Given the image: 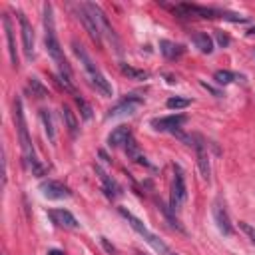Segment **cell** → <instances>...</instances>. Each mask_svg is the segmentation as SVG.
<instances>
[{"mask_svg": "<svg viewBox=\"0 0 255 255\" xmlns=\"http://www.w3.org/2000/svg\"><path fill=\"white\" fill-rule=\"evenodd\" d=\"M2 24H4V32H6V42H8V54H10V62L14 68H18V52H16V42H14V28H12V20L8 14L2 16Z\"/></svg>", "mask_w": 255, "mask_h": 255, "instance_id": "9a60e30c", "label": "cell"}, {"mask_svg": "<svg viewBox=\"0 0 255 255\" xmlns=\"http://www.w3.org/2000/svg\"><path fill=\"white\" fill-rule=\"evenodd\" d=\"M185 122H187V116H183V114H169V116L153 118V120L149 122V126H151L155 131H169V133H175Z\"/></svg>", "mask_w": 255, "mask_h": 255, "instance_id": "52a82bcc", "label": "cell"}, {"mask_svg": "<svg viewBox=\"0 0 255 255\" xmlns=\"http://www.w3.org/2000/svg\"><path fill=\"white\" fill-rule=\"evenodd\" d=\"M86 6H88V10H90V14L94 16V20H96V24H98V28H100L102 36H108V40L118 48V46H120V42H118V36H116V32H114V28H112V24H110V20H108L106 12H104L98 4H94V2H86Z\"/></svg>", "mask_w": 255, "mask_h": 255, "instance_id": "8992f818", "label": "cell"}, {"mask_svg": "<svg viewBox=\"0 0 255 255\" xmlns=\"http://www.w3.org/2000/svg\"><path fill=\"white\" fill-rule=\"evenodd\" d=\"M28 92H32V96H36V98H44V96H46V88H44L36 78H30V82H28Z\"/></svg>", "mask_w": 255, "mask_h": 255, "instance_id": "d4e9b609", "label": "cell"}, {"mask_svg": "<svg viewBox=\"0 0 255 255\" xmlns=\"http://www.w3.org/2000/svg\"><path fill=\"white\" fill-rule=\"evenodd\" d=\"M189 104H191V100H187V98H179V96L169 98V100L165 102V106H167L169 110H183V108H187Z\"/></svg>", "mask_w": 255, "mask_h": 255, "instance_id": "cb8c5ba5", "label": "cell"}, {"mask_svg": "<svg viewBox=\"0 0 255 255\" xmlns=\"http://www.w3.org/2000/svg\"><path fill=\"white\" fill-rule=\"evenodd\" d=\"M18 20H20V32H22V50L26 54L28 60L34 58V30H32V24L28 22V18L18 12Z\"/></svg>", "mask_w": 255, "mask_h": 255, "instance_id": "7c38bea8", "label": "cell"}, {"mask_svg": "<svg viewBox=\"0 0 255 255\" xmlns=\"http://www.w3.org/2000/svg\"><path fill=\"white\" fill-rule=\"evenodd\" d=\"M159 52L167 58V60H175L179 56H183L185 48L181 44H175V42H169V40H159Z\"/></svg>", "mask_w": 255, "mask_h": 255, "instance_id": "e0dca14e", "label": "cell"}, {"mask_svg": "<svg viewBox=\"0 0 255 255\" xmlns=\"http://www.w3.org/2000/svg\"><path fill=\"white\" fill-rule=\"evenodd\" d=\"M40 120H42V126H44V131L48 135V139L54 143L56 141V129H54V120H52V114L48 110H40Z\"/></svg>", "mask_w": 255, "mask_h": 255, "instance_id": "ffe728a7", "label": "cell"}, {"mask_svg": "<svg viewBox=\"0 0 255 255\" xmlns=\"http://www.w3.org/2000/svg\"><path fill=\"white\" fill-rule=\"evenodd\" d=\"M193 44L199 48V52L203 54H211L213 52V40L207 36V32H197L193 34Z\"/></svg>", "mask_w": 255, "mask_h": 255, "instance_id": "d6986e66", "label": "cell"}, {"mask_svg": "<svg viewBox=\"0 0 255 255\" xmlns=\"http://www.w3.org/2000/svg\"><path fill=\"white\" fill-rule=\"evenodd\" d=\"M122 72H124L126 76H129V78H133V80H145V78H147V72H143V70H133V68H129V66H122Z\"/></svg>", "mask_w": 255, "mask_h": 255, "instance_id": "484cf974", "label": "cell"}, {"mask_svg": "<svg viewBox=\"0 0 255 255\" xmlns=\"http://www.w3.org/2000/svg\"><path fill=\"white\" fill-rule=\"evenodd\" d=\"M191 141H193V147H195V153H197V165H199V171L203 175V179L209 181V175H211V167H209V155H207V147H205V141L201 135H191Z\"/></svg>", "mask_w": 255, "mask_h": 255, "instance_id": "4fadbf2b", "label": "cell"}, {"mask_svg": "<svg viewBox=\"0 0 255 255\" xmlns=\"http://www.w3.org/2000/svg\"><path fill=\"white\" fill-rule=\"evenodd\" d=\"M48 217L52 219V223H56L58 227H64V229H78L80 227L78 219L68 209H48Z\"/></svg>", "mask_w": 255, "mask_h": 255, "instance_id": "5bb4252c", "label": "cell"}, {"mask_svg": "<svg viewBox=\"0 0 255 255\" xmlns=\"http://www.w3.org/2000/svg\"><path fill=\"white\" fill-rule=\"evenodd\" d=\"M76 8V14H78V18L82 20V24H84V28H86V32L90 34V38L94 40V42H102V32H100V28H98V24H96V20H94V16L90 14V10H88V6H86V2L84 4H76L74 6Z\"/></svg>", "mask_w": 255, "mask_h": 255, "instance_id": "9c48e42d", "label": "cell"}, {"mask_svg": "<svg viewBox=\"0 0 255 255\" xmlns=\"http://www.w3.org/2000/svg\"><path fill=\"white\" fill-rule=\"evenodd\" d=\"M211 213H213V219H215V225L217 229L223 233V235H233V225L229 221V215H227V209H225V203L221 199H215L213 201V207H211Z\"/></svg>", "mask_w": 255, "mask_h": 255, "instance_id": "30bf717a", "label": "cell"}, {"mask_svg": "<svg viewBox=\"0 0 255 255\" xmlns=\"http://www.w3.org/2000/svg\"><path fill=\"white\" fill-rule=\"evenodd\" d=\"M239 227H241V229L249 235V239L255 243V227H251V225H249V223H245V221H239Z\"/></svg>", "mask_w": 255, "mask_h": 255, "instance_id": "83f0119b", "label": "cell"}, {"mask_svg": "<svg viewBox=\"0 0 255 255\" xmlns=\"http://www.w3.org/2000/svg\"><path fill=\"white\" fill-rule=\"evenodd\" d=\"M76 102H78V106L82 108V116H84V120H90V118H92V110H90V106H88L80 96H76Z\"/></svg>", "mask_w": 255, "mask_h": 255, "instance_id": "4316f807", "label": "cell"}, {"mask_svg": "<svg viewBox=\"0 0 255 255\" xmlns=\"http://www.w3.org/2000/svg\"><path fill=\"white\" fill-rule=\"evenodd\" d=\"M143 106V100L139 98V96H128V98H124L122 102H118L110 112H108V120L110 118H122V116H131V114H135L137 112V108H141Z\"/></svg>", "mask_w": 255, "mask_h": 255, "instance_id": "ba28073f", "label": "cell"}, {"mask_svg": "<svg viewBox=\"0 0 255 255\" xmlns=\"http://www.w3.org/2000/svg\"><path fill=\"white\" fill-rule=\"evenodd\" d=\"M14 122H16L18 139H20V147H22L26 165L30 167L32 175L42 177V175L46 173V167H44V165L40 163V159L36 157L32 139H30V133H28V128H26V118H24V108H22V100H20V98H14Z\"/></svg>", "mask_w": 255, "mask_h": 255, "instance_id": "7a4b0ae2", "label": "cell"}, {"mask_svg": "<svg viewBox=\"0 0 255 255\" xmlns=\"http://www.w3.org/2000/svg\"><path fill=\"white\" fill-rule=\"evenodd\" d=\"M126 153H128L129 159H133V161H137V163H143V159H145V157L139 153V147H137V143H135L133 137H129V141L126 143Z\"/></svg>", "mask_w": 255, "mask_h": 255, "instance_id": "603a6c76", "label": "cell"}, {"mask_svg": "<svg viewBox=\"0 0 255 255\" xmlns=\"http://www.w3.org/2000/svg\"><path fill=\"white\" fill-rule=\"evenodd\" d=\"M249 34H255V26H253V28H251V30H249Z\"/></svg>", "mask_w": 255, "mask_h": 255, "instance_id": "4dcf8cb0", "label": "cell"}, {"mask_svg": "<svg viewBox=\"0 0 255 255\" xmlns=\"http://www.w3.org/2000/svg\"><path fill=\"white\" fill-rule=\"evenodd\" d=\"M40 191H42V195L46 199H68L72 195V191L64 183H60L56 179H44L40 183Z\"/></svg>", "mask_w": 255, "mask_h": 255, "instance_id": "8fae6325", "label": "cell"}, {"mask_svg": "<svg viewBox=\"0 0 255 255\" xmlns=\"http://www.w3.org/2000/svg\"><path fill=\"white\" fill-rule=\"evenodd\" d=\"M46 255H64V253H62V251H58V249H50Z\"/></svg>", "mask_w": 255, "mask_h": 255, "instance_id": "f546056e", "label": "cell"}, {"mask_svg": "<svg viewBox=\"0 0 255 255\" xmlns=\"http://www.w3.org/2000/svg\"><path fill=\"white\" fill-rule=\"evenodd\" d=\"M120 213L126 217V221L131 225V229H133L139 237H143V241H145V243H147L155 253H159V255H177V253H173V251H171V249H169V247H167V245H165L157 235H153V233H151V231H149V229H147V227H145V225H143V223H141L133 213L126 211L124 207H120Z\"/></svg>", "mask_w": 255, "mask_h": 255, "instance_id": "277c9868", "label": "cell"}, {"mask_svg": "<svg viewBox=\"0 0 255 255\" xmlns=\"http://www.w3.org/2000/svg\"><path fill=\"white\" fill-rule=\"evenodd\" d=\"M187 199V187H185V177L179 165H173V181H171V195H169V209L175 213L181 209V205Z\"/></svg>", "mask_w": 255, "mask_h": 255, "instance_id": "5b68a950", "label": "cell"}, {"mask_svg": "<svg viewBox=\"0 0 255 255\" xmlns=\"http://www.w3.org/2000/svg\"><path fill=\"white\" fill-rule=\"evenodd\" d=\"M213 78H215V82H217L219 86H227V84H231V82H235V80H241V76H237V74H233V72H229V70H217V72L213 74Z\"/></svg>", "mask_w": 255, "mask_h": 255, "instance_id": "7402d4cb", "label": "cell"}, {"mask_svg": "<svg viewBox=\"0 0 255 255\" xmlns=\"http://www.w3.org/2000/svg\"><path fill=\"white\" fill-rule=\"evenodd\" d=\"M44 42H46V50H48L50 58L54 60V64L58 68V80L62 82V86L68 92L76 94V88L72 82V68L66 62L64 52L60 48V42L56 36V24H54V10H52V4H48V2L44 4Z\"/></svg>", "mask_w": 255, "mask_h": 255, "instance_id": "6da1fadb", "label": "cell"}, {"mask_svg": "<svg viewBox=\"0 0 255 255\" xmlns=\"http://www.w3.org/2000/svg\"><path fill=\"white\" fill-rule=\"evenodd\" d=\"M129 137H131V129L126 128V126H120V128H116V129L108 135V145H112V147L126 145V143L129 141Z\"/></svg>", "mask_w": 255, "mask_h": 255, "instance_id": "2e32d148", "label": "cell"}, {"mask_svg": "<svg viewBox=\"0 0 255 255\" xmlns=\"http://www.w3.org/2000/svg\"><path fill=\"white\" fill-rule=\"evenodd\" d=\"M215 36H217V42H219L221 46H227V44H229V38H227L221 30H215Z\"/></svg>", "mask_w": 255, "mask_h": 255, "instance_id": "f1b7e54d", "label": "cell"}, {"mask_svg": "<svg viewBox=\"0 0 255 255\" xmlns=\"http://www.w3.org/2000/svg\"><path fill=\"white\" fill-rule=\"evenodd\" d=\"M62 118H64V122H66V128H68L70 135L76 137V133H78V120H76L74 112H72L68 106H62Z\"/></svg>", "mask_w": 255, "mask_h": 255, "instance_id": "44dd1931", "label": "cell"}, {"mask_svg": "<svg viewBox=\"0 0 255 255\" xmlns=\"http://www.w3.org/2000/svg\"><path fill=\"white\" fill-rule=\"evenodd\" d=\"M72 52H74V54H76V58L80 60V64H82V68H84V72H86V76H88L90 84H92L98 92H102L104 96H112V94H114V90H112L110 82L106 80V76L100 72V68L94 64V60L90 58V54L86 52V48H84L78 40H72Z\"/></svg>", "mask_w": 255, "mask_h": 255, "instance_id": "3957f363", "label": "cell"}, {"mask_svg": "<svg viewBox=\"0 0 255 255\" xmlns=\"http://www.w3.org/2000/svg\"><path fill=\"white\" fill-rule=\"evenodd\" d=\"M96 171L100 173V179L104 181V191H106V195H108V197H112V199H114V197H118V195H120V185H118V183H116V181H114L106 171H102L100 167H96Z\"/></svg>", "mask_w": 255, "mask_h": 255, "instance_id": "ac0fdd59", "label": "cell"}]
</instances>
